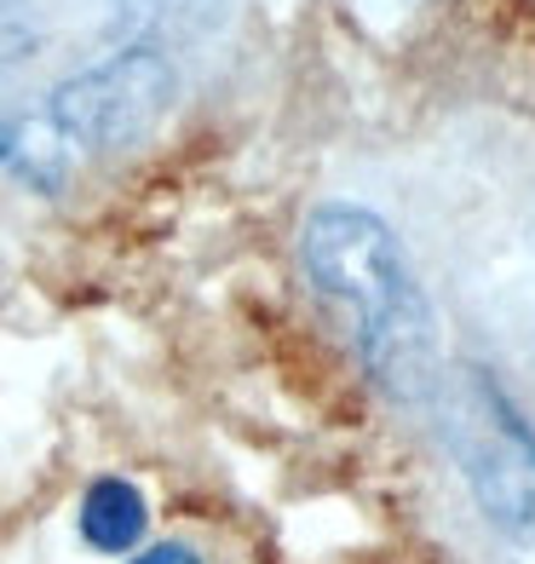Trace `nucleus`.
Returning <instances> with one entry per match:
<instances>
[{"instance_id": "nucleus-1", "label": "nucleus", "mask_w": 535, "mask_h": 564, "mask_svg": "<svg viewBox=\"0 0 535 564\" xmlns=\"http://www.w3.org/2000/svg\"><path fill=\"white\" fill-rule=\"evenodd\" d=\"M299 265L328 300L346 305L357 351L380 387L403 403L438 392V312L386 219L351 202H323L299 225Z\"/></svg>"}, {"instance_id": "nucleus-2", "label": "nucleus", "mask_w": 535, "mask_h": 564, "mask_svg": "<svg viewBox=\"0 0 535 564\" xmlns=\"http://www.w3.org/2000/svg\"><path fill=\"white\" fill-rule=\"evenodd\" d=\"M438 392H444V438L478 512L506 542L535 553V426L501 392V380L478 364L438 380Z\"/></svg>"}, {"instance_id": "nucleus-3", "label": "nucleus", "mask_w": 535, "mask_h": 564, "mask_svg": "<svg viewBox=\"0 0 535 564\" xmlns=\"http://www.w3.org/2000/svg\"><path fill=\"white\" fill-rule=\"evenodd\" d=\"M173 98H178V69L167 64V53L133 41L105 64L58 82L53 98H46V121L64 133L69 150L116 156V150H133L156 133Z\"/></svg>"}, {"instance_id": "nucleus-4", "label": "nucleus", "mask_w": 535, "mask_h": 564, "mask_svg": "<svg viewBox=\"0 0 535 564\" xmlns=\"http://www.w3.org/2000/svg\"><path fill=\"white\" fill-rule=\"evenodd\" d=\"M69 156L75 150L64 144V133L41 116H0V167H7L18 185H30L41 196L64 191L69 178Z\"/></svg>"}, {"instance_id": "nucleus-5", "label": "nucleus", "mask_w": 535, "mask_h": 564, "mask_svg": "<svg viewBox=\"0 0 535 564\" xmlns=\"http://www.w3.org/2000/svg\"><path fill=\"white\" fill-rule=\"evenodd\" d=\"M75 524H81V542L92 553H133L144 542V524H150V507L139 496V484L127 478H92L87 496H81V512H75Z\"/></svg>"}, {"instance_id": "nucleus-6", "label": "nucleus", "mask_w": 535, "mask_h": 564, "mask_svg": "<svg viewBox=\"0 0 535 564\" xmlns=\"http://www.w3.org/2000/svg\"><path fill=\"white\" fill-rule=\"evenodd\" d=\"M35 12H30V0H0V64H18V58H30L35 53Z\"/></svg>"}, {"instance_id": "nucleus-7", "label": "nucleus", "mask_w": 535, "mask_h": 564, "mask_svg": "<svg viewBox=\"0 0 535 564\" xmlns=\"http://www.w3.org/2000/svg\"><path fill=\"white\" fill-rule=\"evenodd\" d=\"M127 564H208L196 547H185V542H156V547H144L139 558H127Z\"/></svg>"}]
</instances>
